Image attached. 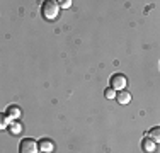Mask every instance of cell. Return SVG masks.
Returning a JSON list of instances; mask_svg holds the SVG:
<instances>
[{"label":"cell","instance_id":"obj_5","mask_svg":"<svg viewBox=\"0 0 160 153\" xmlns=\"http://www.w3.org/2000/svg\"><path fill=\"white\" fill-rule=\"evenodd\" d=\"M116 101L119 102L121 106H128L129 102H131V94H129L128 90H121V92H118Z\"/></svg>","mask_w":160,"mask_h":153},{"label":"cell","instance_id":"obj_1","mask_svg":"<svg viewBox=\"0 0 160 153\" xmlns=\"http://www.w3.org/2000/svg\"><path fill=\"white\" fill-rule=\"evenodd\" d=\"M41 14H43V17L46 19V21H55V19H58V14H60L58 2H55V0L44 2L43 7H41Z\"/></svg>","mask_w":160,"mask_h":153},{"label":"cell","instance_id":"obj_11","mask_svg":"<svg viewBox=\"0 0 160 153\" xmlns=\"http://www.w3.org/2000/svg\"><path fill=\"white\" fill-rule=\"evenodd\" d=\"M104 95H106V99H116L118 92L114 90V89H111V87H109V89H106V90H104Z\"/></svg>","mask_w":160,"mask_h":153},{"label":"cell","instance_id":"obj_2","mask_svg":"<svg viewBox=\"0 0 160 153\" xmlns=\"http://www.w3.org/2000/svg\"><path fill=\"white\" fill-rule=\"evenodd\" d=\"M39 151V143L32 138H24L19 145V153H38Z\"/></svg>","mask_w":160,"mask_h":153},{"label":"cell","instance_id":"obj_3","mask_svg":"<svg viewBox=\"0 0 160 153\" xmlns=\"http://www.w3.org/2000/svg\"><path fill=\"white\" fill-rule=\"evenodd\" d=\"M109 85H111V89H114L116 92H121V90L126 89L128 78H126L123 73H114V75L111 76V80H109Z\"/></svg>","mask_w":160,"mask_h":153},{"label":"cell","instance_id":"obj_9","mask_svg":"<svg viewBox=\"0 0 160 153\" xmlns=\"http://www.w3.org/2000/svg\"><path fill=\"white\" fill-rule=\"evenodd\" d=\"M22 129H24V126L21 124V122H12V124H10V133H12L14 136H19L22 133Z\"/></svg>","mask_w":160,"mask_h":153},{"label":"cell","instance_id":"obj_4","mask_svg":"<svg viewBox=\"0 0 160 153\" xmlns=\"http://www.w3.org/2000/svg\"><path fill=\"white\" fill-rule=\"evenodd\" d=\"M142 150L145 153H155L157 151V143L153 140H150V138H145L142 141Z\"/></svg>","mask_w":160,"mask_h":153},{"label":"cell","instance_id":"obj_6","mask_svg":"<svg viewBox=\"0 0 160 153\" xmlns=\"http://www.w3.org/2000/svg\"><path fill=\"white\" fill-rule=\"evenodd\" d=\"M55 150V145L51 140H41L39 141V151L41 153H53Z\"/></svg>","mask_w":160,"mask_h":153},{"label":"cell","instance_id":"obj_12","mask_svg":"<svg viewBox=\"0 0 160 153\" xmlns=\"http://www.w3.org/2000/svg\"><path fill=\"white\" fill-rule=\"evenodd\" d=\"M62 3L63 9H68V7H72V0H65V2H60Z\"/></svg>","mask_w":160,"mask_h":153},{"label":"cell","instance_id":"obj_8","mask_svg":"<svg viewBox=\"0 0 160 153\" xmlns=\"http://www.w3.org/2000/svg\"><path fill=\"white\" fill-rule=\"evenodd\" d=\"M148 138H150V140H153L155 143H160V126H157V128H152L150 133H148Z\"/></svg>","mask_w":160,"mask_h":153},{"label":"cell","instance_id":"obj_10","mask_svg":"<svg viewBox=\"0 0 160 153\" xmlns=\"http://www.w3.org/2000/svg\"><path fill=\"white\" fill-rule=\"evenodd\" d=\"M10 124H12V119H10V117L7 116V114H3V116H2V126H0V128L5 129V128H9Z\"/></svg>","mask_w":160,"mask_h":153},{"label":"cell","instance_id":"obj_7","mask_svg":"<svg viewBox=\"0 0 160 153\" xmlns=\"http://www.w3.org/2000/svg\"><path fill=\"white\" fill-rule=\"evenodd\" d=\"M7 116H9L10 119H19V117H21V109H19L17 106H10L9 109H7Z\"/></svg>","mask_w":160,"mask_h":153}]
</instances>
